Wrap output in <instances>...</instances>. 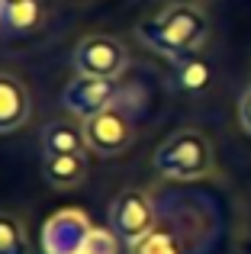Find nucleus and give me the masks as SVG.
<instances>
[{
	"label": "nucleus",
	"mask_w": 251,
	"mask_h": 254,
	"mask_svg": "<svg viewBox=\"0 0 251 254\" xmlns=\"http://www.w3.org/2000/svg\"><path fill=\"white\" fill-rule=\"evenodd\" d=\"M135 39L155 55H164L168 62L184 55H196L209 42V16L203 6L187 3V0H174V3L161 6L158 13L138 19Z\"/></svg>",
	"instance_id": "f257e3e1"
},
{
	"label": "nucleus",
	"mask_w": 251,
	"mask_h": 254,
	"mask_svg": "<svg viewBox=\"0 0 251 254\" xmlns=\"http://www.w3.org/2000/svg\"><path fill=\"white\" fill-rule=\"evenodd\" d=\"M151 168L168 180H200L216 168V151L206 132L177 129L155 148Z\"/></svg>",
	"instance_id": "f03ea898"
},
{
	"label": "nucleus",
	"mask_w": 251,
	"mask_h": 254,
	"mask_svg": "<svg viewBox=\"0 0 251 254\" xmlns=\"http://www.w3.org/2000/svg\"><path fill=\"white\" fill-rule=\"evenodd\" d=\"M71 68L74 74L84 77H123L129 68V55L120 39L107 36V32H90L71 52Z\"/></svg>",
	"instance_id": "7ed1b4c3"
},
{
	"label": "nucleus",
	"mask_w": 251,
	"mask_h": 254,
	"mask_svg": "<svg viewBox=\"0 0 251 254\" xmlns=\"http://www.w3.org/2000/svg\"><path fill=\"white\" fill-rule=\"evenodd\" d=\"M84 138H87V148L97 151L103 158H116L123 151H129L135 145V119L129 110H123L120 103L110 106V110L97 113V116L84 119Z\"/></svg>",
	"instance_id": "20e7f679"
},
{
	"label": "nucleus",
	"mask_w": 251,
	"mask_h": 254,
	"mask_svg": "<svg viewBox=\"0 0 251 254\" xmlns=\"http://www.w3.org/2000/svg\"><path fill=\"white\" fill-rule=\"evenodd\" d=\"M123 97H126V87H123L120 77H84V74H74L68 84H64V90H62V106L71 113V116H77L84 123V119H90V116H97V113L116 106Z\"/></svg>",
	"instance_id": "39448f33"
},
{
	"label": "nucleus",
	"mask_w": 251,
	"mask_h": 254,
	"mask_svg": "<svg viewBox=\"0 0 251 254\" xmlns=\"http://www.w3.org/2000/svg\"><path fill=\"white\" fill-rule=\"evenodd\" d=\"M110 229L123 238V245L142 242L148 232L158 229L155 199H151L145 190H138V187L123 190L120 196L113 199V206H110Z\"/></svg>",
	"instance_id": "423d86ee"
},
{
	"label": "nucleus",
	"mask_w": 251,
	"mask_h": 254,
	"mask_svg": "<svg viewBox=\"0 0 251 254\" xmlns=\"http://www.w3.org/2000/svg\"><path fill=\"white\" fill-rule=\"evenodd\" d=\"M90 219L77 206H64V209L52 212L42 225V251L45 254H81L84 242L90 235Z\"/></svg>",
	"instance_id": "0eeeda50"
},
{
	"label": "nucleus",
	"mask_w": 251,
	"mask_h": 254,
	"mask_svg": "<svg viewBox=\"0 0 251 254\" xmlns=\"http://www.w3.org/2000/svg\"><path fill=\"white\" fill-rule=\"evenodd\" d=\"M32 119V93L23 77L0 71V135H13Z\"/></svg>",
	"instance_id": "6e6552de"
},
{
	"label": "nucleus",
	"mask_w": 251,
	"mask_h": 254,
	"mask_svg": "<svg viewBox=\"0 0 251 254\" xmlns=\"http://www.w3.org/2000/svg\"><path fill=\"white\" fill-rule=\"evenodd\" d=\"M49 19L45 0H10L0 3V32L6 39H26L36 36Z\"/></svg>",
	"instance_id": "1a4fd4ad"
},
{
	"label": "nucleus",
	"mask_w": 251,
	"mask_h": 254,
	"mask_svg": "<svg viewBox=\"0 0 251 254\" xmlns=\"http://www.w3.org/2000/svg\"><path fill=\"white\" fill-rule=\"evenodd\" d=\"M171 77L174 87L184 93H206L216 81V68L206 55H184V58H171Z\"/></svg>",
	"instance_id": "9d476101"
},
{
	"label": "nucleus",
	"mask_w": 251,
	"mask_h": 254,
	"mask_svg": "<svg viewBox=\"0 0 251 254\" xmlns=\"http://www.w3.org/2000/svg\"><path fill=\"white\" fill-rule=\"evenodd\" d=\"M87 151L77 155H45L42 158V177L55 190H74L87 180Z\"/></svg>",
	"instance_id": "9b49d317"
},
{
	"label": "nucleus",
	"mask_w": 251,
	"mask_h": 254,
	"mask_svg": "<svg viewBox=\"0 0 251 254\" xmlns=\"http://www.w3.org/2000/svg\"><path fill=\"white\" fill-rule=\"evenodd\" d=\"M39 145L45 155H77L87 151V138H84V126L71 123V119H52L39 132Z\"/></svg>",
	"instance_id": "f8f14e48"
},
{
	"label": "nucleus",
	"mask_w": 251,
	"mask_h": 254,
	"mask_svg": "<svg viewBox=\"0 0 251 254\" xmlns=\"http://www.w3.org/2000/svg\"><path fill=\"white\" fill-rule=\"evenodd\" d=\"M0 254H29L26 225L13 212H0Z\"/></svg>",
	"instance_id": "ddd939ff"
},
{
	"label": "nucleus",
	"mask_w": 251,
	"mask_h": 254,
	"mask_svg": "<svg viewBox=\"0 0 251 254\" xmlns=\"http://www.w3.org/2000/svg\"><path fill=\"white\" fill-rule=\"evenodd\" d=\"M129 254H184V248H181L174 232L155 229V232H148L142 242L129 245Z\"/></svg>",
	"instance_id": "4468645a"
},
{
	"label": "nucleus",
	"mask_w": 251,
	"mask_h": 254,
	"mask_svg": "<svg viewBox=\"0 0 251 254\" xmlns=\"http://www.w3.org/2000/svg\"><path fill=\"white\" fill-rule=\"evenodd\" d=\"M120 242L123 238L116 235L113 229H100V225H94L87 235V242H84L81 254H120Z\"/></svg>",
	"instance_id": "2eb2a0df"
},
{
	"label": "nucleus",
	"mask_w": 251,
	"mask_h": 254,
	"mask_svg": "<svg viewBox=\"0 0 251 254\" xmlns=\"http://www.w3.org/2000/svg\"><path fill=\"white\" fill-rule=\"evenodd\" d=\"M239 123L251 135V87H245V93H242V100H239Z\"/></svg>",
	"instance_id": "dca6fc26"
},
{
	"label": "nucleus",
	"mask_w": 251,
	"mask_h": 254,
	"mask_svg": "<svg viewBox=\"0 0 251 254\" xmlns=\"http://www.w3.org/2000/svg\"><path fill=\"white\" fill-rule=\"evenodd\" d=\"M0 3H10V0H0Z\"/></svg>",
	"instance_id": "f3484780"
}]
</instances>
